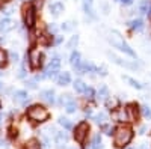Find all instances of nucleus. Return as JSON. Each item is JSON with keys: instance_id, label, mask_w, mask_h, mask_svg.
Here are the masks:
<instances>
[{"instance_id": "f257e3e1", "label": "nucleus", "mask_w": 151, "mask_h": 149, "mask_svg": "<svg viewBox=\"0 0 151 149\" xmlns=\"http://www.w3.org/2000/svg\"><path fill=\"white\" fill-rule=\"evenodd\" d=\"M133 139V130L129 125H119L113 134V145L116 148H125Z\"/></svg>"}, {"instance_id": "f03ea898", "label": "nucleus", "mask_w": 151, "mask_h": 149, "mask_svg": "<svg viewBox=\"0 0 151 149\" xmlns=\"http://www.w3.org/2000/svg\"><path fill=\"white\" fill-rule=\"evenodd\" d=\"M27 118L35 120V122H45L50 118V113L45 107H42L40 104H35V106L27 108Z\"/></svg>"}, {"instance_id": "7ed1b4c3", "label": "nucleus", "mask_w": 151, "mask_h": 149, "mask_svg": "<svg viewBox=\"0 0 151 149\" xmlns=\"http://www.w3.org/2000/svg\"><path fill=\"white\" fill-rule=\"evenodd\" d=\"M109 42L115 47V48H118V50H121V51H124L125 54H129L130 57H136V53L133 51V50L129 47V44H125L124 42V39L121 38V36L116 33V32H113V36L110 35V38H109Z\"/></svg>"}, {"instance_id": "20e7f679", "label": "nucleus", "mask_w": 151, "mask_h": 149, "mask_svg": "<svg viewBox=\"0 0 151 149\" xmlns=\"http://www.w3.org/2000/svg\"><path fill=\"white\" fill-rule=\"evenodd\" d=\"M26 59L29 60L30 66H32L33 69H36V68H40V66L42 65L44 54L40 53V50H38V48H30L29 51H27V54H26Z\"/></svg>"}, {"instance_id": "39448f33", "label": "nucleus", "mask_w": 151, "mask_h": 149, "mask_svg": "<svg viewBox=\"0 0 151 149\" xmlns=\"http://www.w3.org/2000/svg\"><path fill=\"white\" fill-rule=\"evenodd\" d=\"M23 18H24L26 27H33V24H35V6L32 3L24 5V8H23Z\"/></svg>"}, {"instance_id": "423d86ee", "label": "nucleus", "mask_w": 151, "mask_h": 149, "mask_svg": "<svg viewBox=\"0 0 151 149\" xmlns=\"http://www.w3.org/2000/svg\"><path fill=\"white\" fill-rule=\"evenodd\" d=\"M88 133H89V125L86 122H80L74 130V139L77 143H85L86 137H88Z\"/></svg>"}, {"instance_id": "0eeeda50", "label": "nucleus", "mask_w": 151, "mask_h": 149, "mask_svg": "<svg viewBox=\"0 0 151 149\" xmlns=\"http://www.w3.org/2000/svg\"><path fill=\"white\" fill-rule=\"evenodd\" d=\"M59 68H60V59L56 56V57H53L52 62L48 63V66H47V69H45V72H44V78L55 77L56 74H58V71H59Z\"/></svg>"}, {"instance_id": "6e6552de", "label": "nucleus", "mask_w": 151, "mask_h": 149, "mask_svg": "<svg viewBox=\"0 0 151 149\" xmlns=\"http://www.w3.org/2000/svg\"><path fill=\"white\" fill-rule=\"evenodd\" d=\"M107 56H109L110 59H113V62H115V63H118V65H121V66H125V68H129V69H137V65H136V63H130V62H125V60L119 59L118 56H115L113 53H107Z\"/></svg>"}, {"instance_id": "1a4fd4ad", "label": "nucleus", "mask_w": 151, "mask_h": 149, "mask_svg": "<svg viewBox=\"0 0 151 149\" xmlns=\"http://www.w3.org/2000/svg\"><path fill=\"white\" fill-rule=\"evenodd\" d=\"M17 26V23H14L12 20L9 18H3V20H0V32H9L12 30Z\"/></svg>"}, {"instance_id": "9d476101", "label": "nucleus", "mask_w": 151, "mask_h": 149, "mask_svg": "<svg viewBox=\"0 0 151 149\" xmlns=\"http://www.w3.org/2000/svg\"><path fill=\"white\" fill-rule=\"evenodd\" d=\"M14 99H15L18 104L26 106L29 103V95H27V92H24V91H17L15 95H14Z\"/></svg>"}, {"instance_id": "9b49d317", "label": "nucleus", "mask_w": 151, "mask_h": 149, "mask_svg": "<svg viewBox=\"0 0 151 149\" xmlns=\"http://www.w3.org/2000/svg\"><path fill=\"white\" fill-rule=\"evenodd\" d=\"M48 9H50V12H52L55 17H58V15H60V12H64V3L55 2V3H52L48 6Z\"/></svg>"}, {"instance_id": "f8f14e48", "label": "nucleus", "mask_w": 151, "mask_h": 149, "mask_svg": "<svg viewBox=\"0 0 151 149\" xmlns=\"http://www.w3.org/2000/svg\"><path fill=\"white\" fill-rule=\"evenodd\" d=\"M125 110H127V115H129V120L137 119V106L136 104H129Z\"/></svg>"}, {"instance_id": "ddd939ff", "label": "nucleus", "mask_w": 151, "mask_h": 149, "mask_svg": "<svg viewBox=\"0 0 151 149\" xmlns=\"http://www.w3.org/2000/svg\"><path fill=\"white\" fill-rule=\"evenodd\" d=\"M40 96H41V99L42 101H45V103H55V92L53 91H42L41 93H40Z\"/></svg>"}, {"instance_id": "4468645a", "label": "nucleus", "mask_w": 151, "mask_h": 149, "mask_svg": "<svg viewBox=\"0 0 151 149\" xmlns=\"http://www.w3.org/2000/svg\"><path fill=\"white\" fill-rule=\"evenodd\" d=\"M113 118H115L116 120H129V115H127V110L124 108H115V111H113Z\"/></svg>"}, {"instance_id": "2eb2a0df", "label": "nucleus", "mask_w": 151, "mask_h": 149, "mask_svg": "<svg viewBox=\"0 0 151 149\" xmlns=\"http://www.w3.org/2000/svg\"><path fill=\"white\" fill-rule=\"evenodd\" d=\"M55 139H56L58 146L62 148V146L68 142V134H67V133H56V134H55Z\"/></svg>"}, {"instance_id": "dca6fc26", "label": "nucleus", "mask_w": 151, "mask_h": 149, "mask_svg": "<svg viewBox=\"0 0 151 149\" xmlns=\"http://www.w3.org/2000/svg\"><path fill=\"white\" fill-rule=\"evenodd\" d=\"M70 81H71L70 72H60V76L58 77V84H59V86H67Z\"/></svg>"}, {"instance_id": "f3484780", "label": "nucleus", "mask_w": 151, "mask_h": 149, "mask_svg": "<svg viewBox=\"0 0 151 149\" xmlns=\"http://www.w3.org/2000/svg\"><path fill=\"white\" fill-rule=\"evenodd\" d=\"M38 41H40V44H42V45H50V44H52V36H50V33L44 32V33L40 35Z\"/></svg>"}, {"instance_id": "a211bd4d", "label": "nucleus", "mask_w": 151, "mask_h": 149, "mask_svg": "<svg viewBox=\"0 0 151 149\" xmlns=\"http://www.w3.org/2000/svg\"><path fill=\"white\" fill-rule=\"evenodd\" d=\"M107 96H109V89H107V86H100V89H98V92H97V98L98 99H107Z\"/></svg>"}, {"instance_id": "6ab92c4d", "label": "nucleus", "mask_w": 151, "mask_h": 149, "mask_svg": "<svg viewBox=\"0 0 151 149\" xmlns=\"http://www.w3.org/2000/svg\"><path fill=\"white\" fill-rule=\"evenodd\" d=\"M70 63L73 66H79L82 62H80V53L79 51H73L71 53V57H70Z\"/></svg>"}, {"instance_id": "aec40b11", "label": "nucleus", "mask_w": 151, "mask_h": 149, "mask_svg": "<svg viewBox=\"0 0 151 149\" xmlns=\"http://www.w3.org/2000/svg\"><path fill=\"white\" fill-rule=\"evenodd\" d=\"M80 66H82L83 74H85V72H94V71H97V69H98L94 63H91V62H83V63H82Z\"/></svg>"}, {"instance_id": "412c9836", "label": "nucleus", "mask_w": 151, "mask_h": 149, "mask_svg": "<svg viewBox=\"0 0 151 149\" xmlns=\"http://www.w3.org/2000/svg\"><path fill=\"white\" fill-rule=\"evenodd\" d=\"M122 80L124 81H127L132 88H136V89H142V84L139 83V81H136L134 78H132V77H129V76H122Z\"/></svg>"}, {"instance_id": "4be33fe9", "label": "nucleus", "mask_w": 151, "mask_h": 149, "mask_svg": "<svg viewBox=\"0 0 151 149\" xmlns=\"http://www.w3.org/2000/svg\"><path fill=\"white\" fill-rule=\"evenodd\" d=\"M130 27L134 30V32H141L144 29V21L142 20H133L130 23Z\"/></svg>"}, {"instance_id": "5701e85b", "label": "nucleus", "mask_w": 151, "mask_h": 149, "mask_svg": "<svg viewBox=\"0 0 151 149\" xmlns=\"http://www.w3.org/2000/svg\"><path fill=\"white\" fill-rule=\"evenodd\" d=\"M86 88H88V86H86L82 80H76V81H74V89H76V92H79V93H85Z\"/></svg>"}, {"instance_id": "b1692460", "label": "nucleus", "mask_w": 151, "mask_h": 149, "mask_svg": "<svg viewBox=\"0 0 151 149\" xmlns=\"http://www.w3.org/2000/svg\"><path fill=\"white\" fill-rule=\"evenodd\" d=\"M94 120H95L97 123H101V125H104V122L107 120V115L104 113V111H101V113H98V115L94 116Z\"/></svg>"}, {"instance_id": "393cba45", "label": "nucleus", "mask_w": 151, "mask_h": 149, "mask_svg": "<svg viewBox=\"0 0 151 149\" xmlns=\"http://www.w3.org/2000/svg\"><path fill=\"white\" fill-rule=\"evenodd\" d=\"M26 149H41V143L36 139H32L26 143Z\"/></svg>"}, {"instance_id": "a878e982", "label": "nucleus", "mask_w": 151, "mask_h": 149, "mask_svg": "<svg viewBox=\"0 0 151 149\" xmlns=\"http://www.w3.org/2000/svg\"><path fill=\"white\" fill-rule=\"evenodd\" d=\"M92 149H100L101 148V135L100 134H95L94 135V139H92Z\"/></svg>"}, {"instance_id": "bb28decb", "label": "nucleus", "mask_w": 151, "mask_h": 149, "mask_svg": "<svg viewBox=\"0 0 151 149\" xmlns=\"http://www.w3.org/2000/svg\"><path fill=\"white\" fill-rule=\"evenodd\" d=\"M59 123L62 127H64L65 130H71L73 128V123L70 122V119H67V118H59Z\"/></svg>"}, {"instance_id": "cd10ccee", "label": "nucleus", "mask_w": 151, "mask_h": 149, "mask_svg": "<svg viewBox=\"0 0 151 149\" xmlns=\"http://www.w3.org/2000/svg\"><path fill=\"white\" fill-rule=\"evenodd\" d=\"M71 101H73V96H71L70 93L60 95V98H59V103H60V104H65V106H67V104H70Z\"/></svg>"}, {"instance_id": "c85d7f7f", "label": "nucleus", "mask_w": 151, "mask_h": 149, "mask_svg": "<svg viewBox=\"0 0 151 149\" xmlns=\"http://www.w3.org/2000/svg\"><path fill=\"white\" fill-rule=\"evenodd\" d=\"M150 2L148 0H141V3H139V11L142 12V14H145V12H148L150 9Z\"/></svg>"}, {"instance_id": "c756f323", "label": "nucleus", "mask_w": 151, "mask_h": 149, "mask_svg": "<svg viewBox=\"0 0 151 149\" xmlns=\"http://www.w3.org/2000/svg\"><path fill=\"white\" fill-rule=\"evenodd\" d=\"M79 44V35H74L71 36V39L68 41V48H76Z\"/></svg>"}, {"instance_id": "7c9ffc66", "label": "nucleus", "mask_w": 151, "mask_h": 149, "mask_svg": "<svg viewBox=\"0 0 151 149\" xmlns=\"http://www.w3.org/2000/svg\"><path fill=\"white\" fill-rule=\"evenodd\" d=\"M65 107H67V108H65V110H67V113H74V111L77 110V104H76L74 101H71V103L67 104Z\"/></svg>"}, {"instance_id": "2f4dec72", "label": "nucleus", "mask_w": 151, "mask_h": 149, "mask_svg": "<svg viewBox=\"0 0 151 149\" xmlns=\"http://www.w3.org/2000/svg\"><path fill=\"white\" fill-rule=\"evenodd\" d=\"M116 104H118V103H116V99H113V98H112V99H110V98L106 99V106H107V108H110V110H112V108H115Z\"/></svg>"}, {"instance_id": "473e14b6", "label": "nucleus", "mask_w": 151, "mask_h": 149, "mask_svg": "<svg viewBox=\"0 0 151 149\" xmlns=\"http://www.w3.org/2000/svg\"><path fill=\"white\" fill-rule=\"evenodd\" d=\"M73 21H67V23H64L62 24V30H65V32H70V30H73Z\"/></svg>"}, {"instance_id": "72a5a7b5", "label": "nucleus", "mask_w": 151, "mask_h": 149, "mask_svg": "<svg viewBox=\"0 0 151 149\" xmlns=\"http://www.w3.org/2000/svg\"><path fill=\"white\" fill-rule=\"evenodd\" d=\"M142 113H144V116H145V118L151 119V108H150L148 106H144V107H142Z\"/></svg>"}, {"instance_id": "f704fd0d", "label": "nucleus", "mask_w": 151, "mask_h": 149, "mask_svg": "<svg viewBox=\"0 0 151 149\" xmlns=\"http://www.w3.org/2000/svg\"><path fill=\"white\" fill-rule=\"evenodd\" d=\"M6 63V53L3 50H0V66H3Z\"/></svg>"}, {"instance_id": "c9c22d12", "label": "nucleus", "mask_w": 151, "mask_h": 149, "mask_svg": "<svg viewBox=\"0 0 151 149\" xmlns=\"http://www.w3.org/2000/svg\"><path fill=\"white\" fill-rule=\"evenodd\" d=\"M9 57H11V60L14 62V63H17V62L20 60V57H18V54H17L15 51H11V53H9Z\"/></svg>"}, {"instance_id": "e433bc0d", "label": "nucleus", "mask_w": 151, "mask_h": 149, "mask_svg": "<svg viewBox=\"0 0 151 149\" xmlns=\"http://www.w3.org/2000/svg\"><path fill=\"white\" fill-rule=\"evenodd\" d=\"M85 95H86V98H92V96L95 95V92H94V89H92V88H86Z\"/></svg>"}, {"instance_id": "4c0bfd02", "label": "nucleus", "mask_w": 151, "mask_h": 149, "mask_svg": "<svg viewBox=\"0 0 151 149\" xmlns=\"http://www.w3.org/2000/svg\"><path fill=\"white\" fill-rule=\"evenodd\" d=\"M26 86L29 89H36V83L33 81V80H30V81H26Z\"/></svg>"}, {"instance_id": "58836bf2", "label": "nucleus", "mask_w": 151, "mask_h": 149, "mask_svg": "<svg viewBox=\"0 0 151 149\" xmlns=\"http://www.w3.org/2000/svg\"><path fill=\"white\" fill-rule=\"evenodd\" d=\"M103 131H104L106 134H109V135L112 134V128H110L109 125H103Z\"/></svg>"}, {"instance_id": "ea45409f", "label": "nucleus", "mask_w": 151, "mask_h": 149, "mask_svg": "<svg viewBox=\"0 0 151 149\" xmlns=\"http://www.w3.org/2000/svg\"><path fill=\"white\" fill-rule=\"evenodd\" d=\"M48 30H50V32H53V33H56L58 27L55 26V23H52V24H48Z\"/></svg>"}, {"instance_id": "a19ab883", "label": "nucleus", "mask_w": 151, "mask_h": 149, "mask_svg": "<svg viewBox=\"0 0 151 149\" xmlns=\"http://www.w3.org/2000/svg\"><path fill=\"white\" fill-rule=\"evenodd\" d=\"M97 71H100L98 74H101V76H106V74H107V72H106V68H104V66H101V68H98Z\"/></svg>"}, {"instance_id": "79ce46f5", "label": "nucleus", "mask_w": 151, "mask_h": 149, "mask_svg": "<svg viewBox=\"0 0 151 149\" xmlns=\"http://www.w3.org/2000/svg\"><path fill=\"white\" fill-rule=\"evenodd\" d=\"M116 2H121L122 5H132L133 0H116Z\"/></svg>"}, {"instance_id": "37998d69", "label": "nucleus", "mask_w": 151, "mask_h": 149, "mask_svg": "<svg viewBox=\"0 0 151 149\" xmlns=\"http://www.w3.org/2000/svg\"><path fill=\"white\" fill-rule=\"evenodd\" d=\"M145 130H147L145 127H141V130H139V134H144V133H145Z\"/></svg>"}, {"instance_id": "c03bdc74", "label": "nucleus", "mask_w": 151, "mask_h": 149, "mask_svg": "<svg viewBox=\"0 0 151 149\" xmlns=\"http://www.w3.org/2000/svg\"><path fill=\"white\" fill-rule=\"evenodd\" d=\"M55 42H56V44H60V42H62V38H56V41H55Z\"/></svg>"}, {"instance_id": "a18cd8bd", "label": "nucleus", "mask_w": 151, "mask_h": 149, "mask_svg": "<svg viewBox=\"0 0 151 149\" xmlns=\"http://www.w3.org/2000/svg\"><path fill=\"white\" fill-rule=\"evenodd\" d=\"M11 0H0V3H9Z\"/></svg>"}, {"instance_id": "49530a36", "label": "nucleus", "mask_w": 151, "mask_h": 149, "mask_svg": "<svg viewBox=\"0 0 151 149\" xmlns=\"http://www.w3.org/2000/svg\"><path fill=\"white\" fill-rule=\"evenodd\" d=\"M0 123H2V115H0Z\"/></svg>"}, {"instance_id": "de8ad7c7", "label": "nucleus", "mask_w": 151, "mask_h": 149, "mask_svg": "<svg viewBox=\"0 0 151 149\" xmlns=\"http://www.w3.org/2000/svg\"><path fill=\"white\" fill-rule=\"evenodd\" d=\"M70 149H77V148H70Z\"/></svg>"}, {"instance_id": "09e8293b", "label": "nucleus", "mask_w": 151, "mask_h": 149, "mask_svg": "<svg viewBox=\"0 0 151 149\" xmlns=\"http://www.w3.org/2000/svg\"><path fill=\"white\" fill-rule=\"evenodd\" d=\"M0 107H2V103H0Z\"/></svg>"}, {"instance_id": "8fccbe9b", "label": "nucleus", "mask_w": 151, "mask_h": 149, "mask_svg": "<svg viewBox=\"0 0 151 149\" xmlns=\"http://www.w3.org/2000/svg\"><path fill=\"white\" fill-rule=\"evenodd\" d=\"M0 86H2V83H0Z\"/></svg>"}, {"instance_id": "3c124183", "label": "nucleus", "mask_w": 151, "mask_h": 149, "mask_svg": "<svg viewBox=\"0 0 151 149\" xmlns=\"http://www.w3.org/2000/svg\"><path fill=\"white\" fill-rule=\"evenodd\" d=\"M142 149H144V148H142Z\"/></svg>"}]
</instances>
